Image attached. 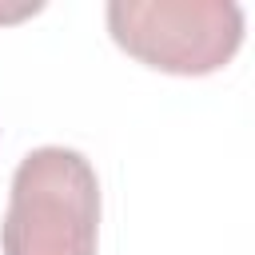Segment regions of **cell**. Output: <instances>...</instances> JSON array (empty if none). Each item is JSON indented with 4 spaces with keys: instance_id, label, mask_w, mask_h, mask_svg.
Listing matches in <instances>:
<instances>
[{
    "instance_id": "cell-2",
    "label": "cell",
    "mask_w": 255,
    "mask_h": 255,
    "mask_svg": "<svg viewBox=\"0 0 255 255\" xmlns=\"http://www.w3.org/2000/svg\"><path fill=\"white\" fill-rule=\"evenodd\" d=\"M108 32L155 72L211 76L243 44V8L235 0H112Z\"/></svg>"
},
{
    "instance_id": "cell-1",
    "label": "cell",
    "mask_w": 255,
    "mask_h": 255,
    "mask_svg": "<svg viewBox=\"0 0 255 255\" xmlns=\"http://www.w3.org/2000/svg\"><path fill=\"white\" fill-rule=\"evenodd\" d=\"M100 179L76 147H32L8 191L0 223L4 255H96Z\"/></svg>"
},
{
    "instance_id": "cell-3",
    "label": "cell",
    "mask_w": 255,
    "mask_h": 255,
    "mask_svg": "<svg viewBox=\"0 0 255 255\" xmlns=\"http://www.w3.org/2000/svg\"><path fill=\"white\" fill-rule=\"evenodd\" d=\"M40 8H44V4H36V0H32V4H20V8H0V24H4V20H20V16H32V12H40Z\"/></svg>"
}]
</instances>
